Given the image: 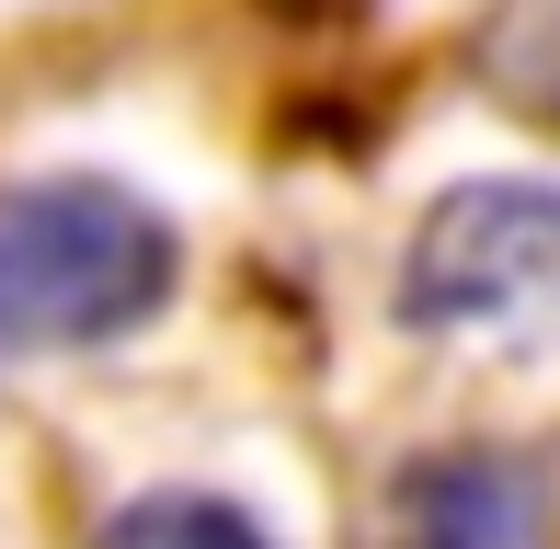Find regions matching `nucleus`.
<instances>
[{"instance_id":"2","label":"nucleus","mask_w":560,"mask_h":549,"mask_svg":"<svg viewBox=\"0 0 560 549\" xmlns=\"http://www.w3.org/2000/svg\"><path fill=\"white\" fill-rule=\"evenodd\" d=\"M400 320L503 366H560V184L480 172L435 195L400 253Z\"/></svg>"},{"instance_id":"4","label":"nucleus","mask_w":560,"mask_h":549,"mask_svg":"<svg viewBox=\"0 0 560 549\" xmlns=\"http://www.w3.org/2000/svg\"><path fill=\"white\" fill-rule=\"evenodd\" d=\"M92 549H275L252 527L241 504H218V492H149V504H126Z\"/></svg>"},{"instance_id":"5","label":"nucleus","mask_w":560,"mask_h":549,"mask_svg":"<svg viewBox=\"0 0 560 549\" xmlns=\"http://www.w3.org/2000/svg\"><path fill=\"white\" fill-rule=\"evenodd\" d=\"M287 12H354V0H287Z\"/></svg>"},{"instance_id":"1","label":"nucleus","mask_w":560,"mask_h":549,"mask_svg":"<svg viewBox=\"0 0 560 549\" xmlns=\"http://www.w3.org/2000/svg\"><path fill=\"white\" fill-rule=\"evenodd\" d=\"M184 274V241L126 184H12L0 195V343H115Z\"/></svg>"},{"instance_id":"3","label":"nucleus","mask_w":560,"mask_h":549,"mask_svg":"<svg viewBox=\"0 0 560 549\" xmlns=\"http://www.w3.org/2000/svg\"><path fill=\"white\" fill-rule=\"evenodd\" d=\"M389 538L400 549H560V492L515 446H446V458L400 469Z\"/></svg>"}]
</instances>
